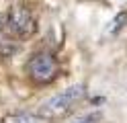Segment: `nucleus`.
Returning a JSON list of instances; mask_svg holds the SVG:
<instances>
[{
	"instance_id": "nucleus-1",
	"label": "nucleus",
	"mask_w": 127,
	"mask_h": 123,
	"mask_svg": "<svg viewBox=\"0 0 127 123\" xmlns=\"http://www.w3.org/2000/svg\"><path fill=\"white\" fill-rule=\"evenodd\" d=\"M86 94V88L82 84H72L68 86L66 90H62V92L53 94L51 98H47V101L39 107V115L49 121V119H58L62 115H66L76 103H80Z\"/></svg>"
},
{
	"instance_id": "nucleus-2",
	"label": "nucleus",
	"mask_w": 127,
	"mask_h": 123,
	"mask_svg": "<svg viewBox=\"0 0 127 123\" xmlns=\"http://www.w3.org/2000/svg\"><path fill=\"white\" fill-rule=\"evenodd\" d=\"M27 70H29V76L33 78L35 82L39 84H47V82H51L55 78V74H58V62H55V57L51 53H37L29 60L27 64Z\"/></svg>"
},
{
	"instance_id": "nucleus-3",
	"label": "nucleus",
	"mask_w": 127,
	"mask_h": 123,
	"mask_svg": "<svg viewBox=\"0 0 127 123\" xmlns=\"http://www.w3.org/2000/svg\"><path fill=\"white\" fill-rule=\"evenodd\" d=\"M6 25H8V31L12 35H19V37H27L35 31V19L27 8H21V6H14L10 8L8 16H6Z\"/></svg>"
},
{
	"instance_id": "nucleus-4",
	"label": "nucleus",
	"mask_w": 127,
	"mask_h": 123,
	"mask_svg": "<svg viewBox=\"0 0 127 123\" xmlns=\"http://www.w3.org/2000/svg\"><path fill=\"white\" fill-rule=\"evenodd\" d=\"M0 123H45L41 115H33V113H12L0 119Z\"/></svg>"
},
{
	"instance_id": "nucleus-5",
	"label": "nucleus",
	"mask_w": 127,
	"mask_h": 123,
	"mask_svg": "<svg viewBox=\"0 0 127 123\" xmlns=\"http://www.w3.org/2000/svg\"><path fill=\"white\" fill-rule=\"evenodd\" d=\"M127 25V12H119L113 21H111V25H109V33L111 35H115V33H119L123 27Z\"/></svg>"
},
{
	"instance_id": "nucleus-6",
	"label": "nucleus",
	"mask_w": 127,
	"mask_h": 123,
	"mask_svg": "<svg viewBox=\"0 0 127 123\" xmlns=\"http://www.w3.org/2000/svg\"><path fill=\"white\" fill-rule=\"evenodd\" d=\"M76 123H90L88 119H82V121H76Z\"/></svg>"
},
{
	"instance_id": "nucleus-7",
	"label": "nucleus",
	"mask_w": 127,
	"mask_h": 123,
	"mask_svg": "<svg viewBox=\"0 0 127 123\" xmlns=\"http://www.w3.org/2000/svg\"><path fill=\"white\" fill-rule=\"evenodd\" d=\"M0 25H2V21H0Z\"/></svg>"
}]
</instances>
